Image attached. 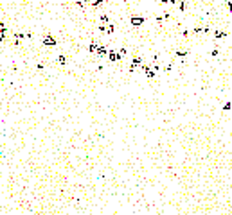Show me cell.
Returning <instances> with one entry per match:
<instances>
[{
	"label": "cell",
	"instance_id": "obj_1",
	"mask_svg": "<svg viewBox=\"0 0 232 215\" xmlns=\"http://www.w3.org/2000/svg\"><path fill=\"white\" fill-rule=\"evenodd\" d=\"M131 72H135V70H139V68H142V58L140 56H135L133 59H131Z\"/></svg>",
	"mask_w": 232,
	"mask_h": 215
},
{
	"label": "cell",
	"instance_id": "obj_2",
	"mask_svg": "<svg viewBox=\"0 0 232 215\" xmlns=\"http://www.w3.org/2000/svg\"><path fill=\"white\" fill-rule=\"evenodd\" d=\"M43 45H47V47H54V45H56V40H54V36H51V34L43 36Z\"/></svg>",
	"mask_w": 232,
	"mask_h": 215
},
{
	"label": "cell",
	"instance_id": "obj_3",
	"mask_svg": "<svg viewBox=\"0 0 232 215\" xmlns=\"http://www.w3.org/2000/svg\"><path fill=\"white\" fill-rule=\"evenodd\" d=\"M108 59H110V61H119V59H121V54H119V52H115V50H110L108 52Z\"/></svg>",
	"mask_w": 232,
	"mask_h": 215
},
{
	"label": "cell",
	"instance_id": "obj_4",
	"mask_svg": "<svg viewBox=\"0 0 232 215\" xmlns=\"http://www.w3.org/2000/svg\"><path fill=\"white\" fill-rule=\"evenodd\" d=\"M144 23V18H140V16H131V25L133 27H140Z\"/></svg>",
	"mask_w": 232,
	"mask_h": 215
},
{
	"label": "cell",
	"instance_id": "obj_5",
	"mask_svg": "<svg viewBox=\"0 0 232 215\" xmlns=\"http://www.w3.org/2000/svg\"><path fill=\"white\" fill-rule=\"evenodd\" d=\"M225 36H227V32H225V31H216V32H214V38H216V40L225 38Z\"/></svg>",
	"mask_w": 232,
	"mask_h": 215
},
{
	"label": "cell",
	"instance_id": "obj_6",
	"mask_svg": "<svg viewBox=\"0 0 232 215\" xmlns=\"http://www.w3.org/2000/svg\"><path fill=\"white\" fill-rule=\"evenodd\" d=\"M58 63H60V65H65V63H67V58H65V56H60V58H58Z\"/></svg>",
	"mask_w": 232,
	"mask_h": 215
},
{
	"label": "cell",
	"instance_id": "obj_7",
	"mask_svg": "<svg viewBox=\"0 0 232 215\" xmlns=\"http://www.w3.org/2000/svg\"><path fill=\"white\" fill-rule=\"evenodd\" d=\"M230 108H232V104H230V102H227V104H225V106H223V111H229Z\"/></svg>",
	"mask_w": 232,
	"mask_h": 215
},
{
	"label": "cell",
	"instance_id": "obj_8",
	"mask_svg": "<svg viewBox=\"0 0 232 215\" xmlns=\"http://www.w3.org/2000/svg\"><path fill=\"white\" fill-rule=\"evenodd\" d=\"M185 54H187V52H185V50H176V56H180V58H184Z\"/></svg>",
	"mask_w": 232,
	"mask_h": 215
},
{
	"label": "cell",
	"instance_id": "obj_9",
	"mask_svg": "<svg viewBox=\"0 0 232 215\" xmlns=\"http://www.w3.org/2000/svg\"><path fill=\"white\" fill-rule=\"evenodd\" d=\"M101 22H103V23H108V16H106V14H101Z\"/></svg>",
	"mask_w": 232,
	"mask_h": 215
},
{
	"label": "cell",
	"instance_id": "obj_10",
	"mask_svg": "<svg viewBox=\"0 0 232 215\" xmlns=\"http://www.w3.org/2000/svg\"><path fill=\"white\" fill-rule=\"evenodd\" d=\"M119 54H121V58H122V56H126V49H121V50H119Z\"/></svg>",
	"mask_w": 232,
	"mask_h": 215
}]
</instances>
